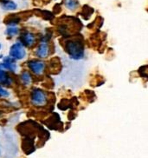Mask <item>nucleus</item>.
<instances>
[{
	"instance_id": "f257e3e1",
	"label": "nucleus",
	"mask_w": 148,
	"mask_h": 158,
	"mask_svg": "<svg viewBox=\"0 0 148 158\" xmlns=\"http://www.w3.org/2000/svg\"><path fill=\"white\" fill-rule=\"evenodd\" d=\"M68 53L73 59H81L83 57V48L82 44L78 42H69L66 45Z\"/></svg>"
},
{
	"instance_id": "f03ea898",
	"label": "nucleus",
	"mask_w": 148,
	"mask_h": 158,
	"mask_svg": "<svg viewBox=\"0 0 148 158\" xmlns=\"http://www.w3.org/2000/svg\"><path fill=\"white\" fill-rule=\"evenodd\" d=\"M46 93L40 89H34L30 94V101L35 106H43L47 102Z\"/></svg>"
},
{
	"instance_id": "7ed1b4c3",
	"label": "nucleus",
	"mask_w": 148,
	"mask_h": 158,
	"mask_svg": "<svg viewBox=\"0 0 148 158\" xmlns=\"http://www.w3.org/2000/svg\"><path fill=\"white\" fill-rule=\"evenodd\" d=\"M10 56L13 57L16 60H22L26 56L25 46L22 43L17 42L12 44L10 49Z\"/></svg>"
},
{
	"instance_id": "20e7f679",
	"label": "nucleus",
	"mask_w": 148,
	"mask_h": 158,
	"mask_svg": "<svg viewBox=\"0 0 148 158\" xmlns=\"http://www.w3.org/2000/svg\"><path fill=\"white\" fill-rule=\"evenodd\" d=\"M28 67L35 75H41L45 70V64L42 61L30 60L28 62Z\"/></svg>"
},
{
	"instance_id": "39448f33",
	"label": "nucleus",
	"mask_w": 148,
	"mask_h": 158,
	"mask_svg": "<svg viewBox=\"0 0 148 158\" xmlns=\"http://www.w3.org/2000/svg\"><path fill=\"white\" fill-rule=\"evenodd\" d=\"M20 42L25 47H31L36 44V37L33 33L25 31L21 35Z\"/></svg>"
},
{
	"instance_id": "423d86ee",
	"label": "nucleus",
	"mask_w": 148,
	"mask_h": 158,
	"mask_svg": "<svg viewBox=\"0 0 148 158\" xmlns=\"http://www.w3.org/2000/svg\"><path fill=\"white\" fill-rule=\"evenodd\" d=\"M36 55L39 58H45L49 55V45L46 41H42L36 50Z\"/></svg>"
},
{
	"instance_id": "0eeeda50",
	"label": "nucleus",
	"mask_w": 148,
	"mask_h": 158,
	"mask_svg": "<svg viewBox=\"0 0 148 158\" xmlns=\"http://www.w3.org/2000/svg\"><path fill=\"white\" fill-rule=\"evenodd\" d=\"M12 78L7 74L6 70L3 68V66L0 64V84H3L5 86H10L12 84Z\"/></svg>"
},
{
	"instance_id": "6e6552de",
	"label": "nucleus",
	"mask_w": 148,
	"mask_h": 158,
	"mask_svg": "<svg viewBox=\"0 0 148 158\" xmlns=\"http://www.w3.org/2000/svg\"><path fill=\"white\" fill-rule=\"evenodd\" d=\"M1 6L4 10H14L17 9V4L13 2V1H10V0H6V1H2L1 3Z\"/></svg>"
},
{
	"instance_id": "1a4fd4ad",
	"label": "nucleus",
	"mask_w": 148,
	"mask_h": 158,
	"mask_svg": "<svg viewBox=\"0 0 148 158\" xmlns=\"http://www.w3.org/2000/svg\"><path fill=\"white\" fill-rule=\"evenodd\" d=\"M21 81L25 86H28L31 83V76L28 71H23L21 74Z\"/></svg>"
},
{
	"instance_id": "9d476101",
	"label": "nucleus",
	"mask_w": 148,
	"mask_h": 158,
	"mask_svg": "<svg viewBox=\"0 0 148 158\" xmlns=\"http://www.w3.org/2000/svg\"><path fill=\"white\" fill-rule=\"evenodd\" d=\"M19 33V29L16 26V25H11L9 26L5 31V34L10 37H15L16 35H18Z\"/></svg>"
},
{
	"instance_id": "9b49d317",
	"label": "nucleus",
	"mask_w": 148,
	"mask_h": 158,
	"mask_svg": "<svg viewBox=\"0 0 148 158\" xmlns=\"http://www.w3.org/2000/svg\"><path fill=\"white\" fill-rule=\"evenodd\" d=\"M65 5L68 9L74 10L77 7L78 3L76 0H65Z\"/></svg>"
},
{
	"instance_id": "f8f14e48",
	"label": "nucleus",
	"mask_w": 148,
	"mask_h": 158,
	"mask_svg": "<svg viewBox=\"0 0 148 158\" xmlns=\"http://www.w3.org/2000/svg\"><path fill=\"white\" fill-rule=\"evenodd\" d=\"M8 96H9V92L0 84V98H7Z\"/></svg>"
},
{
	"instance_id": "ddd939ff",
	"label": "nucleus",
	"mask_w": 148,
	"mask_h": 158,
	"mask_svg": "<svg viewBox=\"0 0 148 158\" xmlns=\"http://www.w3.org/2000/svg\"><path fill=\"white\" fill-rule=\"evenodd\" d=\"M0 50H1V44H0Z\"/></svg>"
}]
</instances>
